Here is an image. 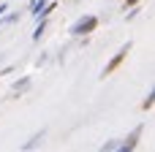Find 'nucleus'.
<instances>
[{"label":"nucleus","mask_w":155,"mask_h":152,"mask_svg":"<svg viewBox=\"0 0 155 152\" xmlns=\"http://www.w3.org/2000/svg\"><path fill=\"white\" fill-rule=\"evenodd\" d=\"M125 52H128V46H125V49H123V52H120V54H117V57H114V60H112V63L106 65V73H112V71H114V68H117V65H120V63L125 60Z\"/></svg>","instance_id":"obj_2"},{"label":"nucleus","mask_w":155,"mask_h":152,"mask_svg":"<svg viewBox=\"0 0 155 152\" xmlns=\"http://www.w3.org/2000/svg\"><path fill=\"white\" fill-rule=\"evenodd\" d=\"M95 24H98V19H84V22H79L76 27H74V33H90V30H95Z\"/></svg>","instance_id":"obj_1"}]
</instances>
